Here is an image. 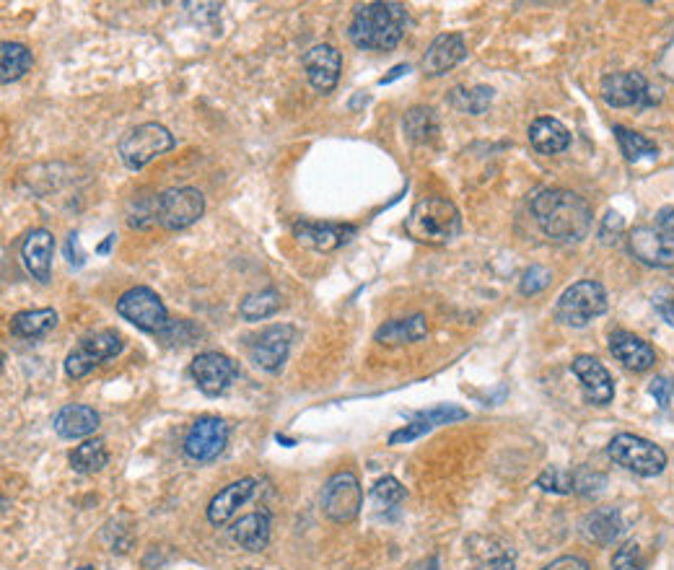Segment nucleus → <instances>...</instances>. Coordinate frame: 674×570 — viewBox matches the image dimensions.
I'll return each mask as SVG.
<instances>
[{"instance_id":"obj_46","label":"nucleus","mask_w":674,"mask_h":570,"mask_svg":"<svg viewBox=\"0 0 674 570\" xmlns=\"http://www.w3.org/2000/svg\"><path fill=\"white\" fill-rule=\"evenodd\" d=\"M65 257H68V262L73 267L83 265V254H81V249H78V234L68 236V244H65Z\"/></svg>"},{"instance_id":"obj_35","label":"nucleus","mask_w":674,"mask_h":570,"mask_svg":"<svg viewBox=\"0 0 674 570\" xmlns=\"http://www.w3.org/2000/svg\"><path fill=\"white\" fill-rule=\"evenodd\" d=\"M454 107L467 114H483L493 102V89L488 86H472V89H454L452 91Z\"/></svg>"},{"instance_id":"obj_13","label":"nucleus","mask_w":674,"mask_h":570,"mask_svg":"<svg viewBox=\"0 0 674 570\" xmlns=\"http://www.w3.org/2000/svg\"><path fill=\"white\" fill-rule=\"evenodd\" d=\"M630 254L649 267H674V236L659 226H638L628 236Z\"/></svg>"},{"instance_id":"obj_5","label":"nucleus","mask_w":674,"mask_h":570,"mask_svg":"<svg viewBox=\"0 0 674 570\" xmlns=\"http://www.w3.org/2000/svg\"><path fill=\"white\" fill-rule=\"evenodd\" d=\"M607 456L617 467L628 469L633 475L641 477H656L662 475L667 467V454L662 446H656L654 441H646L633 433H620L607 446Z\"/></svg>"},{"instance_id":"obj_3","label":"nucleus","mask_w":674,"mask_h":570,"mask_svg":"<svg viewBox=\"0 0 674 570\" xmlns=\"http://www.w3.org/2000/svg\"><path fill=\"white\" fill-rule=\"evenodd\" d=\"M405 231L410 239L420 241V244L441 247V244L457 239L462 231V216H459L457 205L446 197H423L405 218Z\"/></svg>"},{"instance_id":"obj_40","label":"nucleus","mask_w":674,"mask_h":570,"mask_svg":"<svg viewBox=\"0 0 674 570\" xmlns=\"http://www.w3.org/2000/svg\"><path fill=\"white\" fill-rule=\"evenodd\" d=\"M156 200L159 197H143V200H138L135 203V210L130 213L128 223L133 228H148L153 226V223H159V213H156Z\"/></svg>"},{"instance_id":"obj_28","label":"nucleus","mask_w":674,"mask_h":570,"mask_svg":"<svg viewBox=\"0 0 674 570\" xmlns=\"http://www.w3.org/2000/svg\"><path fill=\"white\" fill-rule=\"evenodd\" d=\"M581 529H584V537L594 545H612L623 534V516L617 508H597L586 516Z\"/></svg>"},{"instance_id":"obj_30","label":"nucleus","mask_w":674,"mask_h":570,"mask_svg":"<svg viewBox=\"0 0 674 570\" xmlns=\"http://www.w3.org/2000/svg\"><path fill=\"white\" fill-rule=\"evenodd\" d=\"M109 462V451L107 444H104L102 438H89V441H83L81 446L73 449L70 454V467L76 469L78 475H94V472H102Z\"/></svg>"},{"instance_id":"obj_32","label":"nucleus","mask_w":674,"mask_h":570,"mask_svg":"<svg viewBox=\"0 0 674 570\" xmlns=\"http://www.w3.org/2000/svg\"><path fill=\"white\" fill-rule=\"evenodd\" d=\"M280 306H283L280 293L275 288H265V291H255L244 298L242 304H239V317L244 322H262V319L273 317Z\"/></svg>"},{"instance_id":"obj_41","label":"nucleus","mask_w":674,"mask_h":570,"mask_svg":"<svg viewBox=\"0 0 674 570\" xmlns=\"http://www.w3.org/2000/svg\"><path fill=\"white\" fill-rule=\"evenodd\" d=\"M418 418L426 420L428 425H433V428H436V425H449V423H454V420H465L467 412L462 410V407L439 405V407H433V410H428V412H420Z\"/></svg>"},{"instance_id":"obj_15","label":"nucleus","mask_w":674,"mask_h":570,"mask_svg":"<svg viewBox=\"0 0 674 570\" xmlns=\"http://www.w3.org/2000/svg\"><path fill=\"white\" fill-rule=\"evenodd\" d=\"M356 234L358 228L350 226V223H293V239L299 241L301 247L314 249V252H335V249L345 247Z\"/></svg>"},{"instance_id":"obj_31","label":"nucleus","mask_w":674,"mask_h":570,"mask_svg":"<svg viewBox=\"0 0 674 570\" xmlns=\"http://www.w3.org/2000/svg\"><path fill=\"white\" fill-rule=\"evenodd\" d=\"M34 57L29 47L19 45V42H3L0 45V81L13 83L19 81L24 73H29Z\"/></svg>"},{"instance_id":"obj_4","label":"nucleus","mask_w":674,"mask_h":570,"mask_svg":"<svg viewBox=\"0 0 674 570\" xmlns=\"http://www.w3.org/2000/svg\"><path fill=\"white\" fill-rule=\"evenodd\" d=\"M174 148V135L159 122H143L122 135L117 153L130 171H140Z\"/></svg>"},{"instance_id":"obj_22","label":"nucleus","mask_w":674,"mask_h":570,"mask_svg":"<svg viewBox=\"0 0 674 570\" xmlns=\"http://www.w3.org/2000/svg\"><path fill=\"white\" fill-rule=\"evenodd\" d=\"M472 570H514L516 555L506 542L496 537H472L470 539Z\"/></svg>"},{"instance_id":"obj_29","label":"nucleus","mask_w":674,"mask_h":570,"mask_svg":"<svg viewBox=\"0 0 674 570\" xmlns=\"http://www.w3.org/2000/svg\"><path fill=\"white\" fill-rule=\"evenodd\" d=\"M55 324H58L55 309L19 311V314H13L11 317V335L34 340V337H45L47 332L55 330Z\"/></svg>"},{"instance_id":"obj_1","label":"nucleus","mask_w":674,"mask_h":570,"mask_svg":"<svg viewBox=\"0 0 674 570\" xmlns=\"http://www.w3.org/2000/svg\"><path fill=\"white\" fill-rule=\"evenodd\" d=\"M532 216L542 234L555 241H581L592 228V208L571 190H542L532 197Z\"/></svg>"},{"instance_id":"obj_24","label":"nucleus","mask_w":674,"mask_h":570,"mask_svg":"<svg viewBox=\"0 0 674 570\" xmlns=\"http://www.w3.org/2000/svg\"><path fill=\"white\" fill-rule=\"evenodd\" d=\"M610 353L625 368H633V371H649L656 361L654 348H651L649 342H643L641 337L630 335V332H615V335H610Z\"/></svg>"},{"instance_id":"obj_34","label":"nucleus","mask_w":674,"mask_h":570,"mask_svg":"<svg viewBox=\"0 0 674 570\" xmlns=\"http://www.w3.org/2000/svg\"><path fill=\"white\" fill-rule=\"evenodd\" d=\"M615 135H617V146H620V151H623V156L628 161L654 159L656 153H659V148H656L649 138L633 133V130H628V127L617 125Z\"/></svg>"},{"instance_id":"obj_48","label":"nucleus","mask_w":674,"mask_h":570,"mask_svg":"<svg viewBox=\"0 0 674 570\" xmlns=\"http://www.w3.org/2000/svg\"><path fill=\"white\" fill-rule=\"evenodd\" d=\"M420 570H444V565H441V558H428L426 563L420 565Z\"/></svg>"},{"instance_id":"obj_9","label":"nucleus","mask_w":674,"mask_h":570,"mask_svg":"<svg viewBox=\"0 0 674 570\" xmlns=\"http://www.w3.org/2000/svg\"><path fill=\"white\" fill-rule=\"evenodd\" d=\"M159 226L166 231H182V228L198 223L205 213V197L195 187H172L161 192L156 200Z\"/></svg>"},{"instance_id":"obj_8","label":"nucleus","mask_w":674,"mask_h":570,"mask_svg":"<svg viewBox=\"0 0 674 570\" xmlns=\"http://www.w3.org/2000/svg\"><path fill=\"white\" fill-rule=\"evenodd\" d=\"M122 348H125V342H122V337L115 330H102L83 337L76 348L70 350L68 358H65V374L70 379H83V376H89L102 363L117 358L122 353Z\"/></svg>"},{"instance_id":"obj_6","label":"nucleus","mask_w":674,"mask_h":570,"mask_svg":"<svg viewBox=\"0 0 674 570\" xmlns=\"http://www.w3.org/2000/svg\"><path fill=\"white\" fill-rule=\"evenodd\" d=\"M607 311V293L597 280H579L555 304V319L568 327H586Z\"/></svg>"},{"instance_id":"obj_23","label":"nucleus","mask_w":674,"mask_h":570,"mask_svg":"<svg viewBox=\"0 0 674 570\" xmlns=\"http://www.w3.org/2000/svg\"><path fill=\"white\" fill-rule=\"evenodd\" d=\"M55 433L65 441H76V438H86L96 433L99 428V412L89 405H65L63 410L52 420Z\"/></svg>"},{"instance_id":"obj_19","label":"nucleus","mask_w":674,"mask_h":570,"mask_svg":"<svg viewBox=\"0 0 674 570\" xmlns=\"http://www.w3.org/2000/svg\"><path fill=\"white\" fill-rule=\"evenodd\" d=\"M52 254H55V236L47 228H34L21 244V260H24L26 273L39 283H50Z\"/></svg>"},{"instance_id":"obj_45","label":"nucleus","mask_w":674,"mask_h":570,"mask_svg":"<svg viewBox=\"0 0 674 570\" xmlns=\"http://www.w3.org/2000/svg\"><path fill=\"white\" fill-rule=\"evenodd\" d=\"M542 570H592V568H589V563H586L584 558H579V555H563V558L553 560V563L545 565Z\"/></svg>"},{"instance_id":"obj_25","label":"nucleus","mask_w":674,"mask_h":570,"mask_svg":"<svg viewBox=\"0 0 674 570\" xmlns=\"http://www.w3.org/2000/svg\"><path fill=\"white\" fill-rule=\"evenodd\" d=\"M234 545L244 552H262L270 542V516L265 511L247 513L231 526Z\"/></svg>"},{"instance_id":"obj_16","label":"nucleus","mask_w":674,"mask_h":570,"mask_svg":"<svg viewBox=\"0 0 674 570\" xmlns=\"http://www.w3.org/2000/svg\"><path fill=\"white\" fill-rule=\"evenodd\" d=\"M649 81L636 73V70H623V73H612L602 81V99L610 107L625 109V107H641L649 104Z\"/></svg>"},{"instance_id":"obj_44","label":"nucleus","mask_w":674,"mask_h":570,"mask_svg":"<svg viewBox=\"0 0 674 570\" xmlns=\"http://www.w3.org/2000/svg\"><path fill=\"white\" fill-rule=\"evenodd\" d=\"M654 306L659 311V317L664 322H669L674 327V293L672 291H662L654 296Z\"/></svg>"},{"instance_id":"obj_33","label":"nucleus","mask_w":674,"mask_h":570,"mask_svg":"<svg viewBox=\"0 0 674 570\" xmlns=\"http://www.w3.org/2000/svg\"><path fill=\"white\" fill-rule=\"evenodd\" d=\"M405 133L407 138L415 140V143H428L433 140V135L439 133V120L433 109L415 107L405 114Z\"/></svg>"},{"instance_id":"obj_20","label":"nucleus","mask_w":674,"mask_h":570,"mask_svg":"<svg viewBox=\"0 0 674 570\" xmlns=\"http://www.w3.org/2000/svg\"><path fill=\"white\" fill-rule=\"evenodd\" d=\"M257 490V480L255 477H242V480L231 482V485H226V488L221 490V493L213 498V501L208 503V521L213 526H223L229 524L231 519H234L236 513H239V508L244 506V503L255 495Z\"/></svg>"},{"instance_id":"obj_21","label":"nucleus","mask_w":674,"mask_h":570,"mask_svg":"<svg viewBox=\"0 0 674 570\" xmlns=\"http://www.w3.org/2000/svg\"><path fill=\"white\" fill-rule=\"evenodd\" d=\"M467 57V42L462 34H441L431 42L426 57H423V70L428 76H444L446 70H452Z\"/></svg>"},{"instance_id":"obj_39","label":"nucleus","mask_w":674,"mask_h":570,"mask_svg":"<svg viewBox=\"0 0 674 570\" xmlns=\"http://www.w3.org/2000/svg\"><path fill=\"white\" fill-rule=\"evenodd\" d=\"M550 280H553V273H550L547 267L532 265L527 273L522 275V285H519V291H522L524 296H535V293L545 291L547 285H550Z\"/></svg>"},{"instance_id":"obj_43","label":"nucleus","mask_w":674,"mask_h":570,"mask_svg":"<svg viewBox=\"0 0 674 570\" xmlns=\"http://www.w3.org/2000/svg\"><path fill=\"white\" fill-rule=\"evenodd\" d=\"M428 431H433V425H428L426 420H415V423H410V425H405V428H400V431L397 433H392V438H389V441H392V444H402V441H413V438H418V436H423V433H428Z\"/></svg>"},{"instance_id":"obj_27","label":"nucleus","mask_w":674,"mask_h":570,"mask_svg":"<svg viewBox=\"0 0 674 570\" xmlns=\"http://www.w3.org/2000/svg\"><path fill=\"white\" fill-rule=\"evenodd\" d=\"M428 335V322L423 314H413L407 319H392V322L382 324L376 330V342L389 345V348H397V345H410V342H418Z\"/></svg>"},{"instance_id":"obj_49","label":"nucleus","mask_w":674,"mask_h":570,"mask_svg":"<svg viewBox=\"0 0 674 570\" xmlns=\"http://www.w3.org/2000/svg\"><path fill=\"white\" fill-rule=\"evenodd\" d=\"M247 570H265V568H247Z\"/></svg>"},{"instance_id":"obj_26","label":"nucleus","mask_w":674,"mask_h":570,"mask_svg":"<svg viewBox=\"0 0 674 570\" xmlns=\"http://www.w3.org/2000/svg\"><path fill=\"white\" fill-rule=\"evenodd\" d=\"M529 143L535 146V151L545 153V156H553V153L566 151L571 146V133L555 117H537L529 125Z\"/></svg>"},{"instance_id":"obj_17","label":"nucleus","mask_w":674,"mask_h":570,"mask_svg":"<svg viewBox=\"0 0 674 570\" xmlns=\"http://www.w3.org/2000/svg\"><path fill=\"white\" fill-rule=\"evenodd\" d=\"M306 78L314 89L322 94H330L340 81V70H343V55L332 45H317L304 55Z\"/></svg>"},{"instance_id":"obj_42","label":"nucleus","mask_w":674,"mask_h":570,"mask_svg":"<svg viewBox=\"0 0 674 570\" xmlns=\"http://www.w3.org/2000/svg\"><path fill=\"white\" fill-rule=\"evenodd\" d=\"M649 394L656 399V402H659V407H662L664 412H672L674 415V379L656 376V379L651 381Z\"/></svg>"},{"instance_id":"obj_2","label":"nucleus","mask_w":674,"mask_h":570,"mask_svg":"<svg viewBox=\"0 0 674 570\" xmlns=\"http://www.w3.org/2000/svg\"><path fill=\"white\" fill-rule=\"evenodd\" d=\"M407 8L392 0L363 3L353 13L348 26L350 42L361 50H395L407 32Z\"/></svg>"},{"instance_id":"obj_37","label":"nucleus","mask_w":674,"mask_h":570,"mask_svg":"<svg viewBox=\"0 0 674 570\" xmlns=\"http://www.w3.org/2000/svg\"><path fill=\"white\" fill-rule=\"evenodd\" d=\"M537 488L547 490V493L568 495V493H573V475L571 472H566V469L550 467V469H545L540 477H537Z\"/></svg>"},{"instance_id":"obj_7","label":"nucleus","mask_w":674,"mask_h":570,"mask_svg":"<svg viewBox=\"0 0 674 570\" xmlns=\"http://www.w3.org/2000/svg\"><path fill=\"white\" fill-rule=\"evenodd\" d=\"M117 314L122 319H128L130 324H135L138 330L153 332V335H161L172 324L164 301L146 285H135V288L122 293L117 298Z\"/></svg>"},{"instance_id":"obj_11","label":"nucleus","mask_w":674,"mask_h":570,"mask_svg":"<svg viewBox=\"0 0 674 570\" xmlns=\"http://www.w3.org/2000/svg\"><path fill=\"white\" fill-rule=\"evenodd\" d=\"M229 444V425L221 418H198L185 433L182 449L192 462H213Z\"/></svg>"},{"instance_id":"obj_14","label":"nucleus","mask_w":674,"mask_h":570,"mask_svg":"<svg viewBox=\"0 0 674 570\" xmlns=\"http://www.w3.org/2000/svg\"><path fill=\"white\" fill-rule=\"evenodd\" d=\"M293 337H296V330L291 324H273L265 332H260V337H255L252 348H249V358L257 368L275 374L283 368L288 353H291Z\"/></svg>"},{"instance_id":"obj_10","label":"nucleus","mask_w":674,"mask_h":570,"mask_svg":"<svg viewBox=\"0 0 674 570\" xmlns=\"http://www.w3.org/2000/svg\"><path fill=\"white\" fill-rule=\"evenodd\" d=\"M363 508L361 482L353 472H335L322 488V511L335 524H350Z\"/></svg>"},{"instance_id":"obj_12","label":"nucleus","mask_w":674,"mask_h":570,"mask_svg":"<svg viewBox=\"0 0 674 570\" xmlns=\"http://www.w3.org/2000/svg\"><path fill=\"white\" fill-rule=\"evenodd\" d=\"M236 376H239V366L229 355L216 353V350L200 353L192 361V379L205 397H221L234 384Z\"/></svg>"},{"instance_id":"obj_18","label":"nucleus","mask_w":674,"mask_h":570,"mask_svg":"<svg viewBox=\"0 0 674 570\" xmlns=\"http://www.w3.org/2000/svg\"><path fill=\"white\" fill-rule=\"evenodd\" d=\"M571 371L579 376L586 399H589L592 405L599 407L610 405L612 397H615V384H612V376L607 374V368L602 366L597 358H592V355H579V358L571 363Z\"/></svg>"},{"instance_id":"obj_36","label":"nucleus","mask_w":674,"mask_h":570,"mask_svg":"<svg viewBox=\"0 0 674 570\" xmlns=\"http://www.w3.org/2000/svg\"><path fill=\"white\" fill-rule=\"evenodd\" d=\"M371 498L379 508H397L407 498V490L402 488V482L395 477H382L371 490Z\"/></svg>"},{"instance_id":"obj_38","label":"nucleus","mask_w":674,"mask_h":570,"mask_svg":"<svg viewBox=\"0 0 674 570\" xmlns=\"http://www.w3.org/2000/svg\"><path fill=\"white\" fill-rule=\"evenodd\" d=\"M612 570H646L638 542H625V545L612 555Z\"/></svg>"},{"instance_id":"obj_47","label":"nucleus","mask_w":674,"mask_h":570,"mask_svg":"<svg viewBox=\"0 0 674 570\" xmlns=\"http://www.w3.org/2000/svg\"><path fill=\"white\" fill-rule=\"evenodd\" d=\"M656 226L664 228V231H669V234L674 236V208H667L659 213V221H656Z\"/></svg>"}]
</instances>
